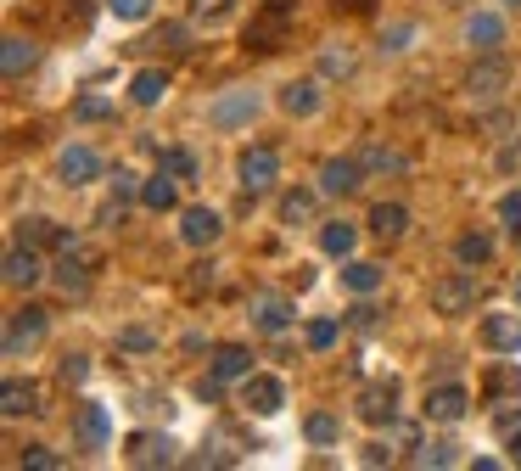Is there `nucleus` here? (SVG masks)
Segmentation results:
<instances>
[{
    "instance_id": "1",
    "label": "nucleus",
    "mask_w": 521,
    "mask_h": 471,
    "mask_svg": "<svg viewBox=\"0 0 521 471\" xmlns=\"http://www.w3.org/2000/svg\"><path fill=\"white\" fill-rule=\"evenodd\" d=\"M292 29H297V0H264L258 17L247 23V45L253 51H281L292 40Z\"/></svg>"
},
{
    "instance_id": "2",
    "label": "nucleus",
    "mask_w": 521,
    "mask_h": 471,
    "mask_svg": "<svg viewBox=\"0 0 521 471\" xmlns=\"http://www.w3.org/2000/svg\"><path fill=\"white\" fill-rule=\"evenodd\" d=\"M236 174H241V191H247V197H258V191L275 186L281 157H275V146H247V152H241V163H236Z\"/></svg>"
},
{
    "instance_id": "3",
    "label": "nucleus",
    "mask_w": 521,
    "mask_h": 471,
    "mask_svg": "<svg viewBox=\"0 0 521 471\" xmlns=\"http://www.w3.org/2000/svg\"><path fill=\"white\" fill-rule=\"evenodd\" d=\"M40 337H45V309L40 303H23V309L6 320V359H23Z\"/></svg>"
},
{
    "instance_id": "4",
    "label": "nucleus",
    "mask_w": 521,
    "mask_h": 471,
    "mask_svg": "<svg viewBox=\"0 0 521 471\" xmlns=\"http://www.w3.org/2000/svg\"><path fill=\"white\" fill-rule=\"evenodd\" d=\"M432 309L437 314H449V320H454V314H471V309H477V281H471V275H443V281H432Z\"/></svg>"
},
{
    "instance_id": "5",
    "label": "nucleus",
    "mask_w": 521,
    "mask_h": 471,
    "mask_svg": "<svg viewBox=\"0 0 521 471\" xmlns=\"http://www.w3.org/2000/svg\"><path fill=\"white\" fill-rule=\"evenodd\" d=\"M258 118V90H225V96L208 107V124L213 129H241Z\"/></svg>"
},
{
    "instance_id": "6",
    "label": "nucleus",
    "mask_w": 521,
    "mask_h": 471,
    "mask_svg": "<svg viewBox=\"0 0 521 471\" xmlns=\"http://www.w3.org/2000/svg\"><path fill=\"white\" fill-rule=\"evenodd\" d=\"M359 180H365L359 157H325L320 163V197H348V191H359Z\"/></svg>"
},
{
    "instance_id": "7",
    "label": "nucleus",
    "mask_w": 521,
    "mask_h": 471,
    "mask_svg": "<svg viewBox=\"0 0 521 471\" xmlns=\"http://www.w3.org/2000/svg\"><path fill=\"white\" fill-rule=\"evenodd\" d=\"M247 314H253V326L258 331H269V337H275V331H286L292 326V298H281V292H253V303H247Z\"/></svg>"
},
{
    "instance_id": "8",
    "label": "nucleus",
    "mask_w": 521,
    "mask_h": 471,
    "mask_svg": "<svg viewBox=\"0 0 521 471\" xmlns=\"http://www.w3.org/2000/svg\"><path fill=\"white\" fill-rule=\"evenodd\" d=\"M57 174H62V186H90L101 174V157L90 152V146H62L57 152Z\"/></svg>"
},
{
    "instance_id": "9",
    "label": "nucleus",
    "mask_w": 521,
    "mask_h": 471,
    "mask_svg": "<svg viewBox=\"0 0 521 471\" xmlns=\"http://www.w3.org/2000/svg\"><path fill=\"white\" fill-rule=\"evenodd\" d=\"M465 387H454V382H443V387H432V393H426V421H443V427H454V421H465Z\"/></svg>"
},
{
    "instance_id": "10",
    "label": "nucleus",
    "mask_w": 521,
    "mask_h": 471,
    "mask_svg": "<svg viewBox=\"0 0 521 471\" xmlns=\"http://www.w3.org/2000/svg\"><path fill=\"white\" fill-rule=\"evenodd\" d=\"M505 85H510V68L499 57H482L477 68L465 73V90H471V101H493Z\"/></svg>"
},
{
    "instance_id": "11",
    "label": "nucleus",
    "mask_w": 521,
    "mask_h": 471,
    "mask_svg": "<svg viewBox=\"0 0 521 471\" xmlns=\"http://www.w3.org/2000/svg\"><path fill=\"white\" fill-rule=\"evenodd\" d=\"M73 432H79L85 449H107V438H113V415H107V404H79Z\"/></svg>"
},
{
    "instance_id": "12",
    "label": "nucleus",
    "mask_w": 521,
    "mask_h": 471,
    "mask_svg": "<svg viewBox=\"0 0 521 471\" xmlns=\"http://www.w3.org/2000/svg\"><path fill=\"white\" fill-rule=\"evenodd\" d=\"M482 343L493 354H521V314H482Z\"/></svg>"
},
{
    "instance_id": "13",
    "label": "nucleus",
    "mask_w": 521,
    "mask_h": 471,
    "mask_svg": "<svg viewBox=\"0 0 521 471\" xmlns=\"http://www.w3.org/2000/svg\"><path fill=\"white\" fill-rule=\"evenodd\" d=\"M219 230H225V219L213 214V208H185V219H180L185 247H213L219 242Z\"/></svg>"
},
{
    "instance_id": "14",
    "label": "nucleus",
    "mask_w": 521,
    "mask_h": 471,
    "mask_svg": "<svg viewBox=\"0 0 521 471\" xmlns=\"http://www.w3.org/2000/svg\"><path fill=\"white\" fill-rule=\"evenodd\" d=\"M40 275H45V264H40V253H34V247L17 242L12 253H6V286H12V292H29Z\"/></svg>"
},
{
    "instance_id": "15",
    "label": "nucleus",
    "mask_w": 521,
    "mask_h": 471,
    "mask_svg": "<svg viewBox=\"0 0 521 471\" xmlns=\"http://www.w3.org/2000/svg\"><path fill=\"white\" fill-rule=\"evenodd\" d=\"M241 399H247V410H253V415H275L286 404V387L275 382V376H247Z\"/></svg>"
},
{
    "instance_id": "16",
    "label": "nucleus",
    "mask_w": 521,
    "mask_h": 471,
    "mask_svg": "<svg viewBox=\"0 0 521 471\" xmlns=\"http://www.w3.org/2000/svg\"><path fill=\"white\" fill-rule=\"evenodd\" d=\"M34 62H40V45L23 40V34H6V45H0V73H6V79H23Z\"/></svg>"
},
{
    "instance_id": "17",
    "label": "nucleus",
    "mask_w": 521,
    "mask_h": 471,
    "mask_svg": "<svg viewBox=\"0 0 521 471\" xmlns=\"http://www.w3.org/2000/svg\"><path fill=\"white\" fill-rule=\"evenodd\" d=\"M465 40H471V51L493 57V51L505 45V23H499L493 12H471V23H465Z\"/></svg>"
},
{
    "instance_id": "18",
    "label": "nucleus",
    "mask_w": 521,
    "mask_h": 471,
    "mask_svg": "<svg viewBox=\"0 0 521 471\" xmlns=\"http://www.w3.org/2000/svg\"><path fill=\"white\" fill-rule=\"evenodd\" d=\"M129 460L135 466H174V443L157 438V432H135L129 438Z\"/></svg>"
},
{
    "instance_id": "19",
    "label": "nucleus",
    "mask_w": 521,
    "mask_h": 471,
    "mask_svg": "<svg viewBox=\"0 0 521 471\" xmlns=\"http://www.w3.org/2000/svg\"><path fill=\"white\" fill-rule=\"evenodd\" d=\"M398 387L393 382H376V387H365V393H359V415H365L370 427H381V421H393V410H398Z\"/></svg>"
},
{
    "instance_id": "20",
    "label": "nucleus",
    "mask_w": 521,
    "mask_h": 471,
    "mask_svg": "<svg viewBox=\"0 0 521 471\" xmlns=\"http://www.w3.org/2000/svg\"><path fill=\"white\" fill-rule=\"evenodd\" d=\"M370 230H376L381 242H398L409 230V208L404 202H376V208H370Z\"/></svg>"
},
{
    "instance_id": "21",
    "label": "nucleus",
    "mask_w": 521,
    "mask_h": 471,
    "mask_svg": "<svg viewBox=\"0 0 521 471\" xmlns=\"http://www.w3.org/2000/svg\"><path fill=\"white\" fill-rule=\"evenodd\" d=\"M129 96H135V107H157V101L169 96V73H163V68H141L135 79H129Z\"/></svg>"
},
{
    "instance_id": "22",
    "label": "nucleus",
    "mask_w": 521,
    "mask_h": 471,
    "mask_svg": "<svg viewBox=\"0 0 521 471\" xmlns=\"http://www.w3.org/2000/svg\"><path fill=\"white\" fill-rule=\"evenodd\" d=\"M342 286H348L353 298H370L381 286V264H370V258H348L342 264Z\"/></svg>"
},
{
    "instance_id": "23",
    "label": "nucleus",
    "mask_w": 521,
    "mask_h": 471,
    "mask_svg": "<svg viewBox=\"0 0 521 471\" xmlns=\"http://www.w3.org/2000/svg\"><path fill=\"white\" fill-rule=\"evenodd\" d=\"M281 107L292 118H309V113H320V85L314 79H292V85L281 90Z\"/></svg>"
},
{
    "instance_id": "24",
    "label": "nucleus",
    "mask_w": 521,
    "mask_h": 471,
    "mask_svg": "<svg viewBox=\"0 0 521 471\" xmlns=\"http://www.w3.org/2000/svg\"><path fill=\"white\" fill-rule=\"evenodd\" d=\"M213 376H219V382H236V376H253V354H247V348H236V343L213 348Z\"/></svg>"
},
{
    "instance_id": "25",
    "label": "nucleus",
    "mask_w": 521,
    "mask_h": 471,
    "mask_svg": "<svg viewBox=\"0 0 521 471\" xmlns=\"http://www.w3.org/2000/svg\"><path fill=\"white\" fill-rule=\"evenodd\" d=\"M0 410L12 415V421L17 415H29V410H40V387L34 382H6L0 387Z\"/></svg>"
},
{
    "instance_id": "26",
    "label": "nucleus",
    "mask_w": 521,
    "mask_h": 471,
    "mask_svg": "<svg viewBox=\"0 0 521 471\" xmlns=\"http://www.w3.org/2000/svg\"><path fill=\"white\" fill-rule=\"evenodd\" d=\"M353 242H359V230H353L348 219H331V225H320V247L331 258H353Z\"/></svg>"
},
{
    "instance_id": "27",
    "label": "nucleus",
    "mask_w": 521,
    "mask_h": 471,
    "mask_svg": "<svg viewBox=\"0 0 521 471\" xmlns=\"http://www.w3.org/2000/svg\"><path fill=\"white\" fill-rule=\"evenodd\" d=\"M141 202L152 208V214H169V208H174V174H169V169H157L152 180L141 186Z\"/></svg>"
},
{
    "instance_id": "28",
    "label": "nucleus",
    "mask_w": 521,
    "mask_h": 471,
    "mask_svg": "<svg viewBox=\"0 0 521 471\" xmlns=\"http://www.w3.org/2000/svg\"><path fill=\"white\" fill-rule=\"evenodd\" d=\"M57 286H62V292H68V298H73V292H85V286H90V264H85V258H79V247H73V253H62V264H57Z\"/></svg>"
},
{
    "instance_id": "29",
    "label": "nucleus",
    "mask_w": 521,
    "mask_h": 471,
    "mask_svg": "<svg viewBox=\"0 0 521 471\" xmlns=\"http://www.w3.org/2000/svg\"><path fill=\"white\" fill-rule=\"evenodd\" d=\"M454 258H460L465 270H477V264H488V258H493V242H488V236H477V230H465L460 242H454Z\"/></svg>"
},
{
    "instance_id": "30",
    "label": "nucleus",
    "mask_w": 521,
    "mask_h": 471,
    "mask_svg": "<svg viewBox=\"0 0 521 471\" xmlns=\"http://www.w3.org/2000/svg\"><path fill=\"white\" fill-rule=\"evenodd\" d=\"M359 163H365L370 174H404V152H393V146H365Z\"/></svg>"
},
{
    "instance_id": "31",
    "label": "nucleus",
    "mask_w": 521,
    "mask_h": 471,
    "mask_svg": "<svg viewBox=\"0 0 521 471\" xmlns=\"http://www.w3.org/2000/svg\"><path fill=\"white\" fill-rule=\"evenodd\" d=\"M314 219V191H286L281 197V225H309Z\"/></svg>"
},
{
    "instance_id": "32",
    "label": "nucleus",
    "mask_w": 521,
    "mask_h": 471,
    "mask_svg": "<svg viewBox=\"0 0 521 471\" xmlns=\"http://www.w3.org/2000/svg\"><path fill=\"white\" fill-rule=\"evenodd\" d=\"M303 432H309V443H320V449H331V443H337L342 438V421H337V415H309V427H303Z\"/></svg>"
},
{
    "instance_id": "33",
    "label": "nucleus",
    "mask_w": 521,
    "mask_h": 471,
    "mask_svg": "<svg viewBox=\"0 0 521 471\" xmlns=\"http://www.w3.org/2000/svg\"><path fill=\"white\" fill-rule=\"evenodd\" d=\"M73 118H79V124H101V118H113V101L107 96H79L73 101Z\"/></svg>"
},
{
    "instance_id": "34",
    "label": "nucleus",
    "mask_w": 521,
    "mask_h": 471,
    "mask_svg": "<svg viewBox=\"0 0 521 471\" xmlns=\"http://www.w3.org/2000/svg\"><path fill=\"white\" fill-rule=\"evenodd\" d=\"M157 163L169 174H180V180H197V157L185 152V146H169V152H157Z\"/></svg>"
},
{
    "instance_id": "35",
    "label": "nucleus",
    "mask_w": 521,
    "mask_h": 471,
    "mask_svg": "<svg viewBox=\"0 0 521 471\" xmlns=\"http://www.w3.org/2000/svg\"><path fill=\"white\" fill-rule=\"evenodd\" d=\"M449 443H421V449H415V455H409V466L415 471H426V466H449Z\"/></svg>"
},
{
    "instance_id": "36",
    "label": "nucleus",
    "mask_w": 521,
    "mask_h": 471,
    "mask_svg": "<svg viewBox=\"0 0 521 471\" xmlns=\"http://www.w3.org/2000/svg\"><path fill=\"white\" fill-rule=\"evenodd\" d=\"M337 337H342V326H337V320H314V326H309V348H314V354L337 348Z\"/></svg>"
},
{
    "instance_id": "37",
    "label": "nucleus",
    "mask_w": 521,
    "mask_h": 471,
    "mask_svg": "<svg viewBox=\"0 0 521 471\" xmlns=\"http://www.w3.org/2000/svg\"><path fill=\"white\" fill-rule=\"evenodd\" d=\"M488 393H516V399H521V371H510V365H493V371H488Z\"/></svg>"
},
{
    "instance_id": "38",
    "label": "nucleus",
    "mask_w": 521,
    "mask_h": 471,
    "mask_svg": "<svg viewBox=\"0 0 521 471\" xmlns=\"http://www.w3.org/2000/svg\"><path fill=\"white\" fill-rule=\"evenodd\" d=\"M185 40H191V34H185V23H163V29H157L146 45H163V51H185Z\"/></svg>"
},
{
    "instance_id": "39",
    "label": "nucleus",
    "mask_w": 521,
    "mask_h": 471,
    "mask_svg": "<svg viewBox=\"0 0 521 471\" xmlns=\"http://www.w3.org/2000/svg\"><path fill=\"white\" fill-rule=\"evenodd\" d=\"M107 12L124 17V23H141V17L152 12V0H107Z\"/></svg>"
},
{
    "instance_id": "40",
    "label": "nucleus",
    "mask_w": 521,
    "mask_h": 471,
    "mask_svg": "<svg viewBox=\"0 0 521 471\" xmlns=\"http://www.w3.org/2000/svg\"><path fill=\"white\" fill-rule=\"evenodd\" d=\"M213 286V264H191V275H185V298H202Z\"/></svg>"
},
{
    "instance_id": "41",
    "label": "nucleus",
    "mask_w": 521,
    "mask_h": 471,
    "mask_svg": "<svg viewBox=\"0 0 521 471\" xmlns=\"http://www.w3.org/2000/svg\"><path fill=\"white\" fill-rule=\"evenodd\" d=\"M499 219L521 236V191H505V197H499Z\"/></svg>"
},
{
    "instance_id": "42",
    "label": "nucleus",
    "mask_w": 521,
    "mask_h": 471,
    "mask_svg": "<svg viewBox=\"0 0 521 471\" xmlns=\"http://www.w3.org/2000/svg\"><path fill=\"white\" fill-rule=\"evenodd\" d=\"M348 326H353V331H376V303L359 298V303L348 309Z\"/></svg>"
},
{
    "instance_id": "43",
    "label": "nucleus",
    "mask_w": 521,
    "mask_h": 471,
    "mask_svg": "<svg viewBox=\"0 0 521 471\" xmlns=\"http://www.w3.org/2000/svg\"><path fill=\"white\" fill-rule=\"evenodd\" d=\"M409 40H415V23H393V29L381 34V51H404Z\"/></svg>"
},
{
    "instance_id": "44",
    "label": "nucleus",
    "mask_w": 521,
    "mask_h": 471,
    "mask_svg": "<svg viewBox=\"0 0 521 471\" xmlns=\"http://www.w3.org/2000/svg\"><path fill=\"white\" fill-rule=\"evenodd\" d=\"M85 376H90V359L85 354H68V359H62V382H68V387H79Z\"/></svg>"
},
{
    "instance_id": "45",
    "label": "nucleus",
    "mask_w": 521,
    "mask_h": 471,
    "mask_svg": "<svg viewBox=\"0 0 521 471\" xmlns=\"http://www.w3.org/2000/svg\"><path fill=\"white\" fill-rule=\"evenodd\" d=\"M23 466H29V471H57L62 460L51 455V449H29V455H23Z\"/></svg>"
},
{
    "instance_id": "46",
    "label": "nucleus",
    "mask_w": 521,
    "mask_h": 471,
    "mask_svg": "<svg viewBox=\"0 0 521 471\" xmlns=\"http://www.w3.org/2000/svg\"><path fill=\"white\" fill-rule=\"evenodd\" d=\"M118 348H129V354H146V348H152V331H124V337H118Z\"/></svg>"
},
{
    "instance_id": "47",
    "label": "nucleus",
    "mask_w": 521,
    "mask_h": 471,
    "mask_svg": "<svg viewBox=\"0 0 521 471\" xmlns=\"http://www.w3.org/2000/svg\"><path fill=\"white\" fill-rule=\"evenodd\" d=\"M191 12H197V17H208V23H219V17L230 12V0H191Z\"/></svg>"
},
{
    "instance_id": "48",
    "label": "nucleus",
    "mask_w": 521,
    "mask_h": 471,
    "mask_svg": "<svg viewBox=\"0 0 521 471\" xmlns=\"http://www.w3.org/2000/svg\"><path fill=\"white\" fill-rule=\"evenodd\" d=\"M320 68L331 73V79H337V73H348L353 62H348V51H325V57H320Z\"/></svg>"
},
{
    "instance_id": "49",
    "label": "nucleus",
    "mask_w": 521,
    "mask_h": 471,
    "mask_svg": "<svg viewBox=\"0 0 521 471\" xmlns=\"http://www.w3.org/2000/svg\"><path fill=\"white\" fill-rule=\"evenodd\" d=\"M141 186H146V180H135V174H118V180H113V197H118V202H129Z\"/></svg>"
},
{
    "instance_id": "50",
    "label": "nucleus",
    "mask_w": 521,
    "mask_h": 471,
    "mask_svg": "<svg viewBox=\"0 0 521 471\" xmlns=\"http://www.w3.org/2000/svg\"><path fill=\"white\" fill-rule=\"evenodd\" d=\"M197 399L202 404H219V376H202V382H197Z\"/></svg>"
},
{
    "instance_id": "51",
    "label": "nucleus",
    "mask_w": 521,
    "mask_h": 471,
    "mask_svg": "<svg viewBox=\"0 0 521 471\" xmlns=\"http://www.w3.org/2000/svg\"><path fill=\"white\" fill-rule=\"evenodd\" d=\"M493 427H499V432H516L521 415H516V410H499V415H493Z\"/></svg>"
},
{
    "instance_id": "52",
    "label": "nucleus",
    "mask_w": 521,
    "mask_h": 471,
    "mask_svg": "<svg viewBox=\"0 0 521 471\" xmlns=\"http://www.w3.org/2000/svg\"><path fill=\"white\" fill-rule=\"evenodd\" d=\"M337 6H348V12H353V17H365V12H370V6H376V0H337Z\"/></svg>"
},
{
    "instance_id": "53",
    "label": "nucleus",
    "mask_w": 521,
    "mask_h": 471,
    "mask_svg": "<svg viewBox=\"0 0 521 471\" xmlns=\"http://www.w3.org/2000/svg\"><path fill=\"white\" fill-rule=\"evenodd\" d=\"M510 455H516V466H521V432H516V443H510Z\"/></svg>"
},
{
    "instance_id": "54",
    "label": "nucleus",
    "mask_w": 521,
    "mask_h": 471,
    "mask_svg": "<svg viewBox=\"0 0 521 471\" xmlns=\"http://www.w3.org/2000/svg\"><path fill=\"white\" fill-rule=\"evenodd\" d=\"M516 309H521V275H516Z\"/></svg>"
},
{
    "instance_id": "55",
    "label": "nucleus",
    "mask_w": 521,
    "mask_h": 471,
    "mask_svg": "<svg viewBox=\"0 0 521 471\" xmlns=\"http://www.w3.org/2000/svg\"><path fill=\"white\" fill-rule=\"evenodd\" d=\"M505 6H510V12H521V0H505Z\"/></svg>"
}]
</instances>
